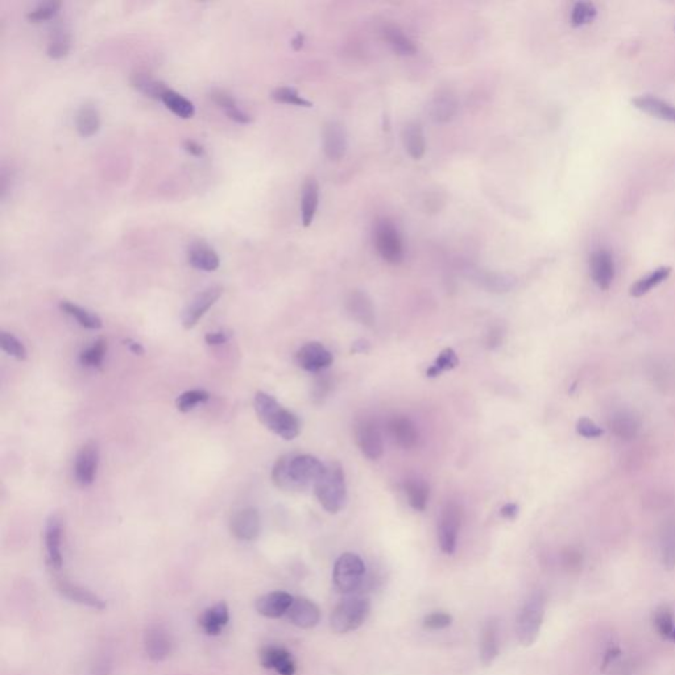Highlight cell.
I'll list each match as a JSON object with an SVG mask.
<instances>
[{
	"mask_svg": "<svg viewBox=\"0 0 675 675\" xmlns=\"http://www.w3.org/2000/svg\"><path fill=\"white\" fill-rule=\"evenodd\" d=\"M325 469V464L313 455L288 454L275 463L272 480L282 491H302L315 484Z\"/></svg>",
	"mask_w": 675,
	"mask_h": 675,
	"instance_id": "6da1fadb",
	"label": "cell"
},
{
	"mask_svg": "<svg viewBox=\"0 0 675 675\" xmlns=\"http://www.w3.org/2000/svg\"><path fill=\"white\" fill-rule=\"evenodd\" d=\"M253 408L257 418L272 433L287 441H291L300 434L301 422L298 417L289 410L284 409L276 398L272 397L266 392L256 393Z\"/></svg>",
	"mask_w": 675,
	"mask_h": 675,
	"instance_id": "7a4b0ae2",
	"label": "cell"
},
{
	"mask_svg": "<svg viewBox=\"0 0 675 675\" xmlns=\"http://www.w3.org/2000/svg\"><path fill=\"white\" fill-rule=\"evenodd\" d=\"M315 494L321 506L328 513H338L347 500V487L344 471L339 463H330L325 472L314 484Z\"/></svg>",
	"mask_w": 675,
	"mask_h": 675,
	"instance_id": "3957f363",
	"label": "cell"
},
{
	"mask_svg": "<svg viewBox=\"0 0 675 675\" xmlns=\"http://www.w3.org/2000/svg\"><path fill=\"white\" fill-rule=\"evenodd\" d=\"M371 612L370 599L365 596H349L334 608L330 616V627L337 635H344L362 627Z\"/></svg>",
	"mask_w": 675,
	"mask_h": 675,
	"instance_id": "277c9868",
	"label": "cell"
},
{
	"mask_svg": "<svg viewBox=\"0 0 675 675\" xmlns=\"http://www.w3.org/2000/svg\"><path fill=\"white\" fill-rule=\"evenodd\" d=\"M545 617V596L541 591H534L519 609L516 621V635L521 645L531 646L541 632Z\"/></svg>",
	"mask_w": 675,
	"mask_h": 675,
	"instance_id": "5b68a950",
	"label": "cell"
},
{
	"mask_svg": "<svg viewBox=\"0 0 675 675\" xmlns=\"http://www.w3.org/2000/svg\"><path fill=\"white\" fill-rule=\"evenodd\" d=\"M365 565L359 555L344 553L340 555L333 570V583L342 593H352L364 583Z\"/></svg>",
	"mask_w": 675,
	"mask_h": 675,
	"instance_id": "8992f818",
	"label": "cell"
},
{
	"mask_svg": "<svg viewBox=\"0 0 675 675\" xmlns=\"http://www.w3.org/2000/svg\"><path fill=\"white\" fill-rule=\"evenodd\" d=\"M374 245L379 255L390 264L404 260V244L395 223L386 218L377 220L374 231Z\"/></svg>",
	"mask_w": 675,
	"mask_h": 675,
	"instance_id": "52a82bcc",
	"label": "cell"
},
{
	"mask_svg": "<svg viewBox=\"0 0 675 675\" xmlns=\"http://www.w3.org/2000/svg\"><path fill=\"white\" fill-rule=\"evenodd\" d=\"M462 519L463 512L459 504L450 501L443 506L438 525V541L445 554L451 555L457 549Z\"/></svg>",
	"mask_w": 675,
	"mask_h": 675,
	"instance_id": "ba28073f",
	"label": "cell"
},
{
	"mask_svg": "<svg viewBox=\"0 0 675 675\" xmlns=\"http://www.w3.org/2000/svg\"><path fill=\"white\" fill-rule=\"evenodd\" d=\"M222 293H223V288L218 285L210 287L204 291L198 293L182 313L181 321L183 327L193 328L194 326L199 322V319L210 310V308L215 305V302L220 298Z\"/></svg>",
	"mask_w": 675,
	"mask_h": 675,
	"instance_id": "9c48e42d",
	"label": "cell"
},
{
	"mask_svg": "<svg viewBox=\"0 0 675 675\" xmlns=\"http://www.w3.org/2000/svg\"><path fill=\"white\" fill-rule=\"evenodd\" d=\"M356 443L361 448L363 455L368 459H379L383 455L384 443L383 435L376 422L372 420H362L356 423L355 427Z\"/></svg>",
	"mask_w": 675,
	"mask_h": 675,
	"instance_id": "30bf717a",
	"label": "cell"
},
{
	"mask_svg": "<svg viewBox=\"0 0 675 675\" xmlns=\"http://www.w3.org/2000/svg\"><path fill=\"white\" fill-rule=\"evenodd\" d=\"M98 463H99V448H98L97 442L90 441L84 443L77 454L75 464H74L75 482L82 487L93 484L97 475Z\"/></svg>",
	"mask_w": 675,
	"mask_h": 675,
	"instance_id": "8fae6325",
	"label": "cell"
},
{
	"mask_svg": "<svg viewBox=\"0 0 675 675\" xmlns=\"http://www.w3.org/2000/svg\"><path fill=\"white\" fill-rule=\"evenodd\" d=\"M297 364L309 372H319L333 364V354L318 342H310L302 346L296 354Z\"/></svg>",
	"mask_w": 675,
	"mask_h": 675,
	"instance_id": "7c38bea8",
	"label": "cell"
},
{
	"mask_svg": "<svg viewBox=\"0 0 675 675\" xmlns=\"http://www.w3.org/2000/svg\"><path fill=\"white\" fill-rule=\"evenodd\" d=\"M229 529L232 536H235L238 540H243V541L256 540L261 529L260 515L257 509L250 506L236 512L231 519Z\"/></svg>",
	"mask_w": 675,
	"mask_h": 675,
	"instance_id": "4fadbf2b",
	"label": "cell"
},
{
	"mask_svg": "<svg viewBox=\"0 0 675 675\" xmlns=\"http://www.w3.org/2000/svg\"><path fill=\"white\" fill-rule=\"evenodd\" d=\"M590 272L593 282L600 289H609L615 278V263L612 253L605 248H598L591 253Z\"/></svg>",
	"mask_w": 675,
	"mask_h": 675,
	"instance_id": "5bb4252c",
	"label": "cell"
},
{
	"mask_svg": "<svg viewBox=\"0 0 675 675\" xmlns=\"http://www.w3.org/2000/svg\"><path fill=\"white\" fill-rule=\"evenodd\" d=\"M322 143L326 156L333 161H338L346 155L347 151V133L342 123L330 121L322 130Z\"/></svg>",
	"mask_w": 675,
	"mask_h": 675,
	"instance_id": "9a60e30c",
	"label": "cell"
},
{
	"mask_svg": "<svg viewBox=\"0 0 675 675\" xmlns=\"http://www.w3.org/2000/svg\"><path fill=\"white\" fill-rule=\"evenodd\" d=\"M294 598L285 591H273L256 600V611L269 619H278L287 615Z\"/></svg>",
	"mask_w": 675,
	"mask_h": 675,
	"instance_id": "2e32d148",
	"label": "cell"
},
{
	"mask_svg": "<svg viewBox=\"0 0 675 675\" xmlns=\"http://www.w3.org/2000/svg\"><path fill=\"white\" fill-rule=\"evenodd\" d=\"M290 623L301 629L317 627L321 620V611L318 605L306 598H294L288 611Z\"/></svg>",
	"mask_w": 675,
	"mask_h": 675,
	"instance_id": "e0dca14e",
	"label": "cell"
},
{
	"mask_svg": "<svg viewBox=\"0 0 675 675\" xmlns=\"http://www.w3.org/2000/svg\"><path fill=\"white\" fill-rule=\"evenodd\" d=\"M61 543H62V522L59 516L52 515L47 521V526H45V547H47L49 566L54 570H61L63 563Z\"/></svg>",
	"mask_w": 675,
	"mask_h": 675,
	"instance_id": "ac0fdd59",
	"label": "cell"
},
{
	"mask_svg": "<svg viewBox=\"0 0 675 675\" xmlns=\"http://www.w3.org/2000/svg\"><path fill=\"white\" fill-rule=\"evenodd\" d=\"M388 432L393 442L402 448H413L418 442V430L407 416H395L388 421Z\"/></svg>",
	"mask_w": 675,
	"mask_h": 675,
	"instance_id": "d6986e66",
	"label": "cell"
},
{
	"mask_svg": "<svg viewBox=\"0 0 675 675\" xmlns=\"http://www.w3.org/2000/svg\"><path fill=\"white\" fill-rule=\"evenodd\" d=\"M188 261L195 269L204 272H214L220 266V259L217 251L204 241H193L189 245Z\"/></svg>",
	"mask_w": 675,
	"mask_h": 675,
	"instance_id": "ffe728a7",
	"label": "cell"
},
{
	"mask_svg": "<svg viewBox=\"0 0 675 675\" xmlns=\"http://www.w3.org/2000/svg\"><path fill=\"white\" fill-rule=\"evenodd\" d=\"M145 651L152 661H164L172 651L170 635L160 625L149 628L145 633Z\"/></svg>",
	"mask_w": 675,
	"mask_h": 675,
	"instance_id": "44dd1931",
	"label": "cell"
},
{
	"mask_svg": "<svg viewBox=\"0 0 675 675\" xmlns=\"http://www.w3.org/2000/svg\"><path fill=\"white\" fill-rule=\"evenodd\" d=\"M632 105L636 109L661 121L675 123V106L663 100L661 98L653 96H639L632 99Z\"/></svg>",
	"mask_w": 675,
	"mask_h": 675,
	"instance_id": "7402d4cb",
	"label": "cell"
},
{
	"mask_svg": "<svg viewBox=\"0 0 675 675\" xmlns=\"http://www.w3.org/2000/svg\"><path fill=\"white\" fill-rule=\"evenodd\" d=\"M260 661L266 669H275L280 675H294L296 663L289 651L280 646H266L260 651Z\"/></svg>",
	"mask_w": 675,
	"mask_h": 675,
	"instance_id": "603a6c76",
	"label": "cell"
},
{
	"mask_svg": "<svg viewBox=\"0 0 675 675\" xmlns=\"http://www.w3.org/2000/svg\"><path fill=\"white\" fill-rule=\"evenodd\" d=\"M346 308L351 317L358 321L359 324L365 326H372L374 324V303L370 297L361 290L351 291L347 297Z\"/></svg>",
	"mask_w": 675,
	"mask_h": 675,
	"instance_id": "cb8c5ba5",
	"label": "cell"
},
{
	"mask_svg": "<svg viewBox=\"0 0 675 675\" xmlns=\"http://www.w3.org/2000/svg\"><path fill=\"white\" fill-rule=\"evenodd\" d=\"M319 205V185L313 176L306 177L301 190L302 225L309 227L313 223Z\"/></svg>",
	"mask_w": 675,
	"mask_h": 675,
	"instance_id": "d4e9b609",
	"label": "cell"
},
{
	"mask_svg": "<svg viewBox=\"0 0 675 675\" xmlns=\"http://www.w3.org/2000/svg\"><path fill=\"white\" fill-rule=\"evenodd\" d=\"M499 653H500L499 623L497 620L491 619L483 627L482 639H480V661L484 666H490L497 658Z\"/></svg>",
	"mask_w": 675,
	"mask_h": 675,
	"instance_id": "484cf974",
	"label": "cell"
},
{
	"mask_svg": "<svg viewBox=\"0 0 675 675\" xmlns=\"http://www.w3.org/2000/svg\"><path fill=\"white\" fill-rule=\"evenodd\" d=\"M458 99L448 91H441L435 96L429 105V114L435 123H447L451 121L458 111Z\"/></svg>",
	"mask_w": 675,
	"mask_h": 675,
	"instance_id": "4316f807",
	"label": "cell"
},
{
	"mask_svg": "<svg viewBox=\"0 0 675 675\" xmlns=\"http://www.w3.org/2000/svg\"><path fill=\"white\" fill-rule=\"evenodd\" d=\"M59 590H60L63 598H66L68 600L74 602V603L86 605L89 608L99 609V611L106 608L105 600H102L94 592H91V591L87 590V589H84L81 586L72 584L69 582H61L60 586H59Z\"/></svg>",
	"mask_w": 675,
	"mask_h": 675,
	"instance_id": "83f0119b",
	"label": "cell"
},
{
	"mask_svg": "<svg viewBox=\"0 0 675 675\" xmlns=\"http://www.w3.org/2000/svg\"><path fill=\"white\" fill-rule=\"evenodd\" d=\"M229 620V607L226 603H218L205 609L199 616V625L210 636H218Z\"/></svg>",
	"mask_w": 675,
	"mask_h": 675,
	"instance_id": "f1b7e54d",
	"label": "cell"
},
{
	"mask_svg": "<svg viewBox=\"0 0 675 675\" xmlns=\"http://www.w3.org/2000/svg\"><path fill=\"white\" fill-rule=\"evenodd\" d=\"M131 84L133 87L144 94L145 97L152 98V99H162L164 94L169 90L168 86L157 81L149 73L136 72L131 75Z\"/></svg>",
	"mask_w": 675,
	"mask_h": 675,
	"instance_id": "f546056e",
	"label": "cell"
},
{
	"mask_svg": "<svg viewBox=\"0 0 675 675\" xmlns=\"http://www.w3.org/2000/svg\"><path fill=\"white\" fill-rule=\"evenodd\" d=\"M402 142L407 152L414 160H421L426 152V139L418 123H409L402 132Z\"/></svg>",
	"mask_w": 675,
	"mask_h": 675,
	"instance_id": "4dcf8cb0",
	"label": "cell"
},
{
	"mask_svg": "<svg viewBox=\"0 0 675 675\" xmlns=\"http://www.w3.org/2000/svg\"><path fill=\"white\" fill-rule=\"evenodd\" d=\"M77 131L82 137H91L100 128V115L94 105H84L75 116Z\"/></svg>",
	"mask_w": 675,
	"mask_h": 675,
	"instance_id": "1f68e13d",
	"label": "cell"
},
{
	"mask_svg": "<svg viewBox=\"0 0 675 675\" xmlns=\"http://www.w3.org/2000/svg\"><path fill=\"white\" fill-rule=\"evenodd\" d=\"M670 273H672V268L670 266H660V268H657L655 271H653L651 273H648L646 276L639 278V281H636L630 287L629 294L632 297H636V298L648 294L651 289H654L655 287H658L661 282H663L666 278H669Z\"/></svg>",
	"mask_w": 675,
	"mask_h": 675,
	"instance_id": "d6a6232c",
	"label": "cell"
},
{
	"mask_svg": "<svg viewBox=\"0 0 675 675\" xmlns=\"http://www.w3.org/2000/svg\"><path fill=\"white\" fill-rule=\"evenodd\" d=\"M60 308L63 313L70 315L84 328L98 330V328L102 327V319L98 317L97 314L84 309L79 305H75L70 301H61Z\"/></svg>",
	"mask_w": 675,
	"mask_h": 675,
	"instance_id": "836d02e7",
	"label": "cell"
},
{
	"mask_svg": "<svg viewBox=\"0 0 675 675\" xmlns=\"http://www.w3.org/2000/svg\"><path fill=\"white\" fill-rule=\"evenodd\" d=\"M611 429L619 438L632 439L639 433V422L636 416L623 410L612 417Z\"/></svg>",
	"mask_w": 675,
	"mask_h": 675,
	"instance_id": "e575fe53",
	"label": "cell"
},
{
	"mask_svg": "<svg viewBox=\"0 0 675 675\" xmlns=\"http://www.w3.org/2000/svg\"><path fill=\"white\" fill-rule=\"evenodd\" d=\"M404 490H405V494L408 497L410 506L413 509L420 510V512L426 509L429 496H430L427 483L423 482L421 479H409V480L405 482Z\"/></svg>",
	"mask_w": 675,
	"mask_h": 675,
	"instance_id": "d590c367",
	"label": "cell"
},
{
	"mask_svg": "<svg viewBox=\"0 0 675 675\" xmlns=\"http://www.w3.org/2000/svg\"><path fill=\"white\" fill-rule=\"evenodd\" d=\"M72 48V36L65 28H57L53 31L49 38L47 54L53 60H61L66 57Z\"/></svg>",
	"mask_w": 675,
	"mask_h": 675,
	"instance_id": "8d00e7d4",
	"label": "cell"
},
{
	"mask_svg": "<svg viewBox=\"0 0 675 675\" xmlns=\"http://www.w3.org/2000/svg\"><path fill=\"white\" fill-rule=\"evenodd\" d=\"M661 556L663 566L675 568V519H669L661 531Z\"/></svg>",
	"mask_w": 675,
	"mask_h": 675,
	"instance_id": "74e56055",
	"label": "cell"
},
{
	"mask_svg": "<svg viewBox=\"0 0 675 675\" xmlns=\"http://www.w3.org/2000/svg\"><path fill=\"white\" fill-rule=\"evenodd\" d=\"M161 100L167 106V109H170L179 118H182V119L193 118L194 112H195L193 103L188 98L179 94L177 91L169 89Z\"/></svg>",
	"mask_w": 675,
	"mask_h": 675,
	"instance_id": "f35d334b",
	"label": "cell"
},
{
	"mask_svg": "<svg viewBox=\"0 0 675 675\" xmlns=\"http://www.w3.org/2000/svg\"><path fill=\"white\" fill-rule=\"evenodd\" d=\"M384 37L392 49L401 56H413L417 52L414 43L397 26H386Z\"/></svg>",
	"mask_w": 675,
	"mask_h": 675,
	"instance_id": "ab89813d",
	"label": "cell"
},
{
	"mask_svg": "<svg viewBox=\"0 0 675 675\" xmlns=\"http://www.w3.org/2000/svg\"><path fill=\"white\" fill-rule=\"evenodd\" d=\"M653 624L662 639H670V636L675 628L674 616L672 608L666 604L657 607L655 611L653 612Z\"/></svg>",
	"mask_w": 675,
	"mask_h": 675,
	"instance_id": "60d3db41",
	"label": "cell"
},
{
	"mask_svg": "<svg viewBox=\"0 0 675 675\" xmlns=\"http://www.w3.org/2000/svg\"><path fill=\"white\" fill-rule=\"evenodd\" d=\"M480 282L485 289L494 293H506L515 287L516 278L506 273H482Z\"/></svg>",
	"mask_w": 675,
	"mask_h": 675,
	"instance_id": "b9f144b4",
	"label": "cell"
},
{
	"mask_svg": "<svg viewBox=\"0 0 675 675\" xmlns=\"http://www.w3.org/2000/svg\"><path fill=\"white\" fill-rule=\"evenodd\" d=\"M271 98L278 103L293 105L298 107H313V103L301 97L300 93L293 87H287V86L278 87L271 93Z\"/></svg>",
	"mask_w": 675,
	"mask_h": 675,
	"instance_id": "7bdbcfd3",
	"label": "cell"
},
{
	"mask_svg": "<svg viewBox=\"0 0 675 675\" xmlns=\"http://www.w3.org/2000/svg\"><path fill=\"white\" fill-rule=\"evenodd\" d=\"M106 352H107V342L105 339H98L97 342H94L90 347L82 351L79 359L84 367L96 368L103 362Z\"/></svg>",
	"mask_w": 675,
	"mask_h": 675,
	"instance_id": "ee69618b",
	"label": "cell"
},
{
	"mask_svg": "<svg viewBox=\"0 0 675 675\" xmlns=\"http://www.w3.org/2000/svg\"><path fill=\"white\" fill-rule=\"evenodd\" d=\"M598 10L593 3L590 1H578L574 4L571 10V24L574 26H583V25L590 24L591 22L596 17Z\"/></svg>",
	"mask_w": 675,
	"mask_h": 675,
	"instance_id": "f6af8a7d",
	"label": "cell"
},
{
	"mask_svg": "<svg viewBox=\"0 0 675 675\" xmlns=\"http://www.w3.org/2000/svg\"><path fill=\"white\" fill-rule=\"evenodd\" d=\"M61 10V1H57V0H50V1H44L41 4H38L36 8H33L32 11L26 13V19L31 22V23H43V22H48L50 19L56 17V15L60 13Z\"/></svg>",
	"mask_w": 675,
	"mask_h": 675,
	"instance_id": "bcb514c9",
	"label": "cell"
},
{
	"mask_svg": "<svg viewBox=\"0 0 675 675\" xmlns=\"http://www.w3.org/2000/svg\"><path fill=\"white\" fill-rule=\"evenodd\" d=\"M208 398L210 395L204 389H193V390L183 392L181 396L177 398L176 405H177V409L182 413H188L194 409L197 405L206 402Z\"/></svg>",
	"mask_w": 675,
	"mask_h": 675,
	"instance_id": "7dc6e473",
	"label": "cell"
},
{
	"mask_svg": "<svg viewBox=\"0 0 675 675\" xmlns=\"http://www.w3.org/2000/svg\"><path fill=\"white\" fill-rule=\"evenodd\" d=\"M0 347L7 355L16 358L17 361H24L26 358V349L17 338L3 331L0 334Z\"/></svg>",
	"mask_w": 675,
	"mask_h": 675,
	"instance_id": "c3c4849f",
	"label": "cell"
},
{
	"mask_svg": "<svg viewBox=\"0 0 675 675\" xmlns=\"http://www.w3.org/2000/svg\"><path fill=\"white\" fill-rule=\"evenodd\" d=\"M458 358H457V354L454 352V350L446 349V350L441 352V355L437 358L434 364L426 371V374L429 377H435V376L442 374L443 371L455 368L458 365Z\"/></svg>",
	"mask_w": 675,
	"mask_h": 675,
	"instance_id": "681fc988",
	"label": "cell"
},
{
	"mask_svg": "<svg viewBox=\"0 0 675 675\" xmlns=\"http://www.w3.org/2000/svg\"><path fill=\"white\" fill-rule=\"evenodd\" d=\"M451 624H453V616L447 614V612H442V611L432 612V614L425 616L423 623H422L423 628L427 629V630L446 629Z\"/></svg>",
	"mask_w": 675,
	"mask_h": 675,
	"instance_id": "f907efd6",
	"label": "cell"
},
{
	"mask_svg": "<svg viewBox=\"0 0 675 675\" xmlns=\"http://www.w3.org/2000/svg\"><path fill=\"white\" fill-rule=\"evenodd\" d=\"M210 98L217 105L218 107L223 109L226 114H229V111L239 107L238 106V102H236V99L234 98V96L231 93H229V91L223 90V89H214V90H211Z\"/></svg>",
	"mask_w": 675,
	"mask_h": 675,
	"instance_id": "816d5d0a",
	"label": "cell"
},
{
	"mask_svg": "<svg viewBox=\"0 0 675 675\" xmlns=\"http://www.w3.org/2000/svg\"><path fill=\"white\" fill-rule=\"evenodd\" d=\"M577 432L580 437L587 439H595L603 435V429L599 427L595 422L587 417L579 418L577 422Z\"/></svg>",
	"mask_w": 675,
	"mask_h": 675,
	"instance_id": "f5cc1de1",
	"label": "cell"
},
{
	"mask_svg": "<svg viewBox=\"0 0 675 675\" xmlns=\"http://www.w3.org/2000/svg\"><path fill=\"white\" fill-rule=\"evenodd\" d=\"M229 339V335L226 331H215V333H208L206 334L205 340L210 346H219L225 344Z\"/></svg>",
	"mask_w": 675,
	"mask_h": 675,
	"instance_id": "db71d44e",
	"label": "cell"
},
{
	"mask_svg": "<svg viewBox=\"0 0 675 675\" xmlns=\"http://www.w3.org/2000/svg\"><path fill=\"white\" fill-rule=\"evenodd\" d=\"M183 148H185V151H186L188 153H190L192 156H204V153H205V148H204L202 145L199 144V143H197L195 140H186V142L183 143Z\"/></svg>",
	"mask_w": 675,
	"mask_h": 675,
	"instance_id": "11a10c76",
	"label": "cell"
},
{
	"mask_svg": "<svg viewBox=\"0 0 675 675\" xmlns=\"http://www.w3.org/2000/svg\"><path fill=\"white\" fill-rule=\"evenodd\" d=\"M500 515L504 519H515L516 516L519 515V506H517V504H513V503H508L500 509Z\"/></svg>",
	"mask_w": 675,
	"mask_h": 675,
	"instance_id": "9f6ffc18",
	"label": "cell"
},
{
	"mask_svg": "<svg viewBox=\"0 0 675 675\" xmlns=\"http://www.w3.org/2000/svg\"><path fill=\"white\" fill-rule=\"evenodd\" d=\"M331 389V381L328 379H321L317 383V390H315V397L324 398Z\"/></svg>",
	"mask_w": 675,
	"mask_h": 675,
	"instance_id": "6f0895ef",
	"label": "cell"
},
{
	"mask_svg": "<svg viewBox=\"0 0 675 675\" xmlns=\"http://www.w3.org/2000/svg\"><path fill=\"white\" fill-rule=\"evenodd\" d=\"M487 343H488V347H490V349H494L496 346H499V344L501 343V335H500V331L497 330V331H492V333H490V335H488V342H487Z\"/></svg>",
	"mask_w": 675,
	"mask_h": 675,
	"instance_id": "680465c9",
	"label": "cell"
},
{
	"mask_svg": "<svg viewBox=\"0 0 675 675\" xmlns=\"http://www.w3.org/2000/svg\"><path fill=\"white\" fill-rule=\"evenodd\" d=\"M126 344H127V346H128V349L132 351L133 354H136V355H143V354H144V349H143V347H142V344H140V343H137V342L127 340V342H126Z\"/></svg>",
	"mask_w": 675,
	"mask_h": 675,
	"instance_id": "91938a15",
	"label": "cell"
},
{
	"mask_svg": "<svg viewBox=\"0 0 675 675\" xmlns=\"http://www.w3.org/2000/svg\"><path fill=\"white\" fill-rule=\"evenodd\" d=\"M303 41H305V37L301 33H298L297 36L291 40V47H293L294 50H300L303 47Z\"/></svg>",
	"mask_w": 675,
	"mask_h": 675,
	"instance_id": "94428289",
	"label": "cell"
},
{
	"mask_svg": "<svg viewBox=\"0 0 675 675\" xmlns=\"http://www.w3.org/2000/svg\"><path fill=\"white\" fill-rule=\"evenodd\" d=\"M355 346H358V347H355V349H354V351H355V352H359V351L362 352V351L365 350V346H367V342H361V343L358 342V343H355Z\"/></svg>",
	"mask_w": 675,
	"mask_h": 675,
	"instance_id": "6125c7cd",
	"label": "cell"
},
{
	"mask_svg": "<svg viewBox=\"0 0 675 675\" xmlns=\"http://www.w3.org/2000/svg\"><path fill=\"white\" fill-rule=\"evenodd\" d=\"M670 641H673V642H675V628H674V630H673V633H672V636H670Z\"/></svg>",
	"mask_w": 675,
	"mask_h": 675,
	"instance_id": "be15d7a7",
	"label": "cell"
}]
</instances>
